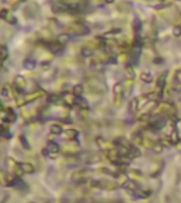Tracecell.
Masks as SVG:
<instances>
[{"label": "cell", "instance_id": "cell-32", "mask_svg": "<svg viewBox=\"0 0 181 203\" xmlns=\"http://www.w3.org/2000/svg\"><path fill=\"white\" fill-rule=\"evenodd\" d=\"M151 150L155 151V152H157V154H159V152H161L162 151V145L159 144V143H155V145L153 146Z\"/></svg>", "mask_w": 181, "mask_h": 203}, {"label": "cell", "instance_id": "cell-6", "mask_svg": "<svg viewBox=\"0 0 181 203\" xmlns=\"http://www.w3.org/2000/svg\"><path fill=\"white\" fill-rule=\"evenodd\" d=\"M122 94H123V85L118 83L113 86V101L116 105H119L122 101Z\"/></svg>", "mask_w": 181, "mask_h": 203}, {"label": "cell", "instance_id": "cell-18", "mask_svg": "<svg viewBox=\"0 0 181 203\" xmlns=\"http://www.w3.org/2000/svg\"><path fill=\"white\" fill-rule=\"evenodd\" d=\"M139 108V102H138V98H134L130 101L129 103V110L132 111V113H135L137 110H138Z\"/></svg>", "mask_w": 181, "mask_h": 203}, {"label": "cell", "instance_id": "cell-16", "mask_svg": "<svg viewBox=\"0 0 181 203\" xmlns=\"http://www.w3.org/2000/svg\"><path fill=\"white\" fill-rule=\"evenodd\" d=\"M50 132L52 134H60L63 132V128L57 124H53V125L50 126Z\"/></svg>", "mask_w": 181, "mask_h": 203}, {"label": "cell", "instance_id": "cell-14", "mask_svg": "<svg viewBox=\"0 0 181 203\" xmlns=\"http://www.w3.org/2000/svg\"><path fill=\"white\" fill-rule=\"evenodd\" d=\"M97 143L102 149H105V150H109V149H111V147H112V144H109V143L106 142V141L102 138H97Z\"/></svg>", "mask_w": 181, "mask_h": 203}, {"label": "cell", "instance_id": "cell-36", "mask_svg": "<svg viewBox=\"0 0 181 203\" xmlns=\"http://www.w3.org/2000/svg\"><path fill=\"white\" fill-rule=\"evenodd\" d=\"M126 72H127L128 75L132 76V78L135 77V71H134V69L132 68V66H127V67H126Z\"/></svg>", "mask_w": 181, "mask_h": 203}, {"label": "cell", "instance_id": "cell-7", "mask_svg": "<svg viewBox=\"0 0 181 203\" xmlns=\"http://www.w3.org/2000/svg\"><path fill=\"white\" fill-rule=\"evenodd\" d=\"M43 94H45V91L43 90H37L27 94L26 96H24V99H26L27 103H31V102H34L36 101V99L40 98L41 96H43Z\"/></svg>", "mask_w": 181, "mask_h": 203}, {"label": "cell", "instance_id": "cell-33", "mask_svg": "<svg viewBox=\"0 0 181 203\" xmlns=\"http://www.w3.org/2000/svg\"><path fill=\"white\" fill-rule=\"evenodd\" d=\"M5 20H7L9 23H11V24H15L16 22H17V19H16V17H14L13 15H11V14H9L8 15V17L5 18Z\"/></svg>", "mask_w": 181, "mask_h": 203}, {"label": "cell", "instance_id": "cell-28", "mask_svg": "<svg viewBox=\"0 0 181 203\" xmlns=\"http://www.w3.org/2000/svg\"><path fill=\"white\" fill-rule=\"evenodd\" d=\"M63 98L65 99V103H67V104H69V105L74 104V101H75V97L72 96V95H70V94L64 95Z\"/></svg>", "mask_w": 181, "mask_h": 203}, {"label": "cell", "instance_id": "cell-24", "mask_svg": "<svg viewBox=\"0 0 181 203\" xmlns=\"http://www.w3.org/2000/svg\"><path fill=\"white\" fill-rule=\"evenodd\" d=\"M19 142H20L21 146L24 147V149H27V150H29V149H30V145H29L28 140H27V138L24 136H19Z\"/></svg>", "mask_w": 181, "mask_h": 203}, {"label": "cell", "instance_id": "cell-34", "mask_svg": "<svg viewBox=\"0 0 181 203\" xmlns=\"http://www.w3.org/2000/svg\"><path fill=\"white\" fill-rule=\"evenodd\" d=\"M9 11H8V9H2L1 11H0V18H2V19H5V18L8 17V15H9Z\"/></svg>", "mask_w": 181, "mask_h": 203}, {"label": "cell", "instance_id": "cell-9", "mask_svg": "<svg viewBox=\"0 0 181 203\" xmlns=\"http://www.w3.org/2000/svg\"><path fill=\"white\" fill-rule=\"evenodd\" d=\"M167 71L163 72V73L160 74V76L157 80V87L159 88L160 93H162V90H163L164 86H165V82H166V77H167Z\"/></svg>", "mask_w": 181, "mask_h": 203}, {"label": "cell", "instance_id": "cell-40", "mask_svg": "<svg viewBox=\"0 0 181 203\" xmlns=\"http://www.w3.org/2000/svg\"><path fill=\"white\" fill-rule=\"evenodd\" d=\"M105 1H106V2H107V3H112V2H113V1H114V0H105Z\"/></svg>", "mask_w": 181, "mask_h": 203}, {"label": "cell", "instance_id": "cell-35", "mask_svg": "<svg viewBox=\"0 0 181 203\" xmlns=\"http://www.w3.org/2000/svg\"><path fill=\"white\" fill-rule=\"evenodd\" d=\"M26 103L27 102H26V99H24V97H21V98H16V105H17L18 107L24 106Z\"/></svg>", "mask_w": 181, "mask_h": 203}, {"label": "cell", "instance_id": "cell-31", "mask_svg": "<svg viewBox=\"0 0 181 203\" xmlns=\"http://www.w3.org/2000/svg\"><path fill=\"white\" fill-rule=\"evenodd\" d=\"M7 161H8V166H9L11 169H14L16 166H17V164H18V163L16 162L14 159H12V158H8Z\"/></svg>", "mask_w": 181, "mask_h": 203}, {"label": "cell", "instance_id": "cell-10", "mask_svg": "<svg viewBox=\"0 0 181 203\" xmlns=\"http://www.w3.org/2000/svg\"><path fill=\"white\" fill-rule=\"evenodd\" d=\"M74 104L78 105L81 109L83 110H87L89 108V105H88V102L86 101L85 98L81 96H75V101H74Z\"/></svg>", "mask_w": 181, "mask_h": 203}, {"label": "cell", "instance_id": "cell-5", "mask_svg": "<svg viewBox=\"0 0 181 203\" xmlns=\"http://www.w3.org/2000/svg\"><path fill=\"white\" fill-rule=\"evenodd\" d=\"M166 125V119L164 117H158L149 123V127L154 130H160Z\"/></svg>", "mask_w": 181, "mask_h": 203}, {"label": "cell", "instance_id": "cell-8", "mask_svg": "<svg viewBox=\"0 0 181 203\" xmlns=\"http://www.w3.org/2000/svg\"><path fill=\"white\" fill-rule=\"evenodd\" d=\"M14 84H15L16 89H17V90H19V91L20 90H24V89L26 88V86H27L26 80H24V76H21V75L16 76L15 80H14Z\"/></svg>", "mask_w": 181, "mask_h": 203}, {"label": "cell", "instance_id": "cell-29", "mask_svg": "<svg viewBox=\"0 0 181 203\" xmlns=\"http://www.w3.org/2000/svg\"><path fill=\"white\" fill-rule=\"evenodd\" d=\"M8 56V49L7 47H5V45H1L0 47V59H5L7 58Z\"/></svg>", "mask_w": 181, "mask_h": 203}, {"label": "cell", "instance_id": "cell-17", "mask_svg": "<svg viewBox=\"0 0 181 203\" xmlns=\"http://www.w3.org/2000/svg\"><path fill=\"white\" fill-rule=\"evenodd\" d=\"M170 139H172V143H173V144H177V143L179 142V140H180V138H179L178 130H177L176 127L173 128L172 133H170Z\"/></svg>", "mask_w": 181, "mask_h": 203}, {"label": "cell", "instance_id": "cell-1", "mask_svg": "<svg viewBox=\"0 0 181 203\" xmlns=\"http://www.w3.org/2000/svg\"><path fill=\"white\" fill-rule=\"evenodd\" d=\"M87 90L92 94H104L107 92V86L103 78L99 76H90L86 80Z\"/></svg>", "mask_w": 181, "mask_h": 203}, {"label": "cell", "instance_id": "cell-27", "mask_svg": "<svg viewBox=\"0 0 181 203\" xmlns=\"http://www.w3.org/2000/svg\"><path fill=\"white\" fill-rule=\"evenodd\" d=\"M8 184V180H7V173L3 170H0V185L5 186Z\"/></svg>", "mask_w": 181, "mask_h": 203}, {"label": "cell", "instance_id": "cell-41", "mask_svg": "<svg viewBox=\"0 0 181 203\" xmlns=\"http://www.w3.org/2000/svg\"><path fill=\"white\" fill-rule=\"evenodd\" d=\"M2 59H0V70H1V68H2Z\"/></svg>", "mask_w": 181, "mask_h": 203}, {"label": "cell", "instance_id": "cell-42", "mask_svg": "<svg viewBox=\"0 0 181 203\" xmlns=\"http://www.w3.org/2000/svg\"><path fill=\"white\" fill-rule=\"evenodd\" d=\"M2 109V105H1V103H0V110Z\"/></svg>", "mask_w": 181, "mask_h": 203}, {"label": "cell", "instance_id": "cell-26", "mask_svg": "<svg viewBox=\"0 0 181 203\" xmlns=\"http://www.w3.org/2000/svg\"><path fill=\"white\" fill-rule=\"evenodd\" d=\"M24 67L27 68V69H33V68L35 67V61H33V59H26V61H24Z\"/></svg>", "mask_w": 181, "mask_h": 203}, {"label": "cell", "instance_id": "cell-2", "mask_svg": "<svg viewBox=\"0 0 181 203\" xmlns=\"http://www.w3.org/2000/svg\"><path fill=\"white\" fill-rule=\"evenodd\" d=\"M141 40L138 38H136L135 40V45L132 47V51H130V55H129V61L132 65H137L139 63V58H140V55H141Z\"/></svg>", "mask_w": 181, "mask_h": 203}, {"label": "cell", "instance_id": "cell-30", "mask_svg": "<svg viewBox=\"0 0 181 203\" xmlns=\"http://www.w3.org/2000/svg\"><path fill=\"white\" fill-rule=\"evenodd\" d=\"M68 40H69V35H68V34H62L59 37H58V40L57 41H59L60 43L65 45V43L67 42Z\"/></svg>", "mask_w": 181, "mask_h": 203}, {"label": "cell", "instance_id": "cell-39", "mask_svg": "<svg viewBox=\"0 0 181 203\" xmlns=\"http://www.w3.org/2000/svg\"><path fill=\"white\" fill-rule=\"evenodd\" d=\"M154 63H155V64H162V63H163V61H162L161 58H155Z\"/></svg>", "mask_w": 181, "mask_h": 203}, {"label": "cell", "instance_id": "cell-15", "mask_svg": "<svg viewBox=\"0 0 181 203\" xmlns=\"http://www.w3.org/2000/svg\"><path fill=\"white\" fill-rule=\"evenodd\" d=\"M78 136V131L76 129H67L65 131V136L70 140H73Z\"/></svg>", "mask_w": 181, "mask_h": 203}, {"label": "cell", "instance_id": "cell-12", "mask_svg": "<svg viewBox=\"0 0 181 203\" xmlns=\"http://www.w3.org/2000/svg\"><path fill=\"white\" fill-rule=\"evenodd\" d=\"M47 151L50 152V154H57L58 151H59V146H58L55 142L50 141L47 145Z\"/></svg>", "mask_w": 181, "mask_h": 203}, {"label": "cell", "instance_id": "cell-3", "mask_svg": "<svg viewBox=\"0 0 181 203\" xmlns=\"http://www.w3.org/2000/svg\"><path fill=\"white\" fill-rule=\"evenodd\" d=\"M80 159L86 163H97L102 161L101 155L97 154V152H84V154H81Z\"/></svg>", "mask_w": 181, "mask_h": 203}, {"label": "cell", "instance_id": "cell-22", "mask_svg": "<svg viewBox=\"0 0 181 203\" xmlns=\"http://www.w3.org/2000/svg\"><path fill=\"white\" fill-rule=\"evenodd\" d=\"M141 28H142V23H141L140 19H139V18H135L134 23H132V29H134V31L138 34V33L141 31Z\"/></svg>", "mask_w": 181, "mask_h": 203}, {"label": "cell", "instance_id": "cell-20", "mask_svg": "<svg viewBox=\"0 0 181 203\" xmlns=\"http://www.w3.org/2000/svg\"><path fill=\"white\" fill-rule=\"evenodd\" d=\"M84 92V87H83V85H75V86L73 87V95L74 96H81L82 95V93Z\"/></svg>", "mask_w": 181, "mask_h": 203}, {"label": "cell", "instance_id": "cell-25", "mask_svg": "<svg viewBox=\"0 0 181 203\" xmlns=\"http://www.w3.org/2000/svg\"><path fill=\"white\" fill-rule=\"evenodd\" d=\"M140 78L143 80L144 83H151L153 82V76H151V73H142L140 76Z\"/></svg>", "mask_w": 181, "mask_h": 203}, {"label": "cell", "instance_id": "cell-19", "mask_svg": "<svg viewBox=\"0 0 181 203\" xmlns=\"http://www.w3.org/2000/svg\"><path fill=\"white\" fill-rule=\"evenodd\" d=\"M62 98H63V96L60 94L52 93V94H50L49 96H48V102H50V103H57V102H59Z\"/></svg>", "mask_w": 181, "mask_h": 203}, {"label": "cell", "instance_id": "cell-11", "mask_svg": "<svg viewBox=\"0 0 181 203\" xmlns=\"http://www.w3.org/2000/svg\"><path fill=\"white\" fill-rule=\"evenodd\" d=\"M19 166L20 168L22 169L24 173H32L34 171V166H33L31 163L29 162H21L19 163Z\"/></svg>", "mask_w": 181, "mask_h": 203}, {"label": "cell", "instance_id": "cell-13", "mask_svg": "<svg viewBox=\"0 0 181 203\" xmlns=\"http://www.w3.org/2000/svg\"><path fill=\"white\" fill-rule=\"evenodd\" d=\"M5 119L7 120L8 122H10V123H13V122L16 121V113L14 112L13 109H11V108L7 109Z\"/></svg>", "mask_w": 181, "mask_h": 203}, {"label": "cell", "instance_id": "cell-4", "mask_svg": "<svg viewBox=\"0 0 181 203\" xmlns=\"http://www.w3.org/2000/svg\"><path fill=\"white\" fill-rule=\"evenodd\" d=\"M46 47L48 48L50 52L54 53V54H57V53H60L64 50V45L60 43L59 41H48L46 43Z\"/></svg>", "mask_w": 181, "mask_h": 203}, {"label": "cell", "instance_id": "cell-38", "mask_svg": "<svg viewBox=\"0 0 181 203\" xmlns=\"http://www.w3.org/2000/svg\"><path fill=\"white\" fill-rule=\"evenodd\" d=\"M177 80L181 84V71H179L178 73H177Z\"/></svg>", "mask_w": 181, "mask_h": 203}, {"label": "cell", "instance_id": "cell-21", "mask_svg": "<svg viewBox=\"0 0 181 203\" xmlns=\"http://www.w3.org/2000/svg\"><path fill=\"white\" fill-rule=\"evenodd\" d=\"M89 171L87 169H81V170H76L72 173V178L73 179H78V178H83L85 175H87Z\"/></svg>", "mask_w": 181, "mask_h": 203}, {"label": "cell", "instance_id": "cell-37", "mask_svg": "<svg viewBox=\"0 0 181 203\" xmlns=\"http://www.w3.org/2000/svg\"><path fill=\"white\" fill-rule=\"evenodd\" d=\"M174 35L175 36H180L181 35V27L180 26H177L174 28Z\"/></svg>", "mask_w": 181, "mask_h": 203}, {"label": "cell", "instance_id": "cell-23", "mask_svg": "<svg viewBox=\"0 0 181 203\" xmlns=\"http://www.w3.org/2000/svg\"><path fill=\"white\" fill-rule=\"evenodd\" d=\"M82 55L84 57H90V56H92L93 55V50L91 49V48H89V47H85V48H83L82 49Z\"/></svg>", "mask_w": 181, "mask_h": 203}]
</instances>
